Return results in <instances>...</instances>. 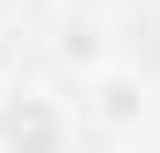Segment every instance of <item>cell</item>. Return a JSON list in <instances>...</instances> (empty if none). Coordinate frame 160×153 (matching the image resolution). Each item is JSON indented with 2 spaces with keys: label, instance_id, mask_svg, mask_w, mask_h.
I'll list each match as a JSON object with an SVG mask.
<instances>
[{
  "label": "cell",
  "instance_id": "1",
  "mask_svg": "<svg viewBox=\"0 0 160 153\" xmlns=\"http://www.w3.org/2000/svg\"><path fill=\"white\" fill-rule=\"evenodd\" d=\"M80 110L51 88H8L0 95V153H37V146H73Z\"/></svg>",
  "mask_w": 160,
  "mask_h": 153
},
{
  "label": "cell",
  "instance_id": "4",
  "mask_svg": "<svg viewBox=\"0 0 160 153\" xmlns=\"http://www.w3.org/2000/svg\"><path fill=\"white\" fill-rule=\"evenodd\" d=\"M0 22H8V0H0Z\"/></svg>",
  "mask_w": 160,
  "mask_h": 153
},
{
  "label": "cell",
  "instance_id": "3",
  "mask_svg": "<svg viewBox=\"0 0 160 153\" xmlns=\"http://www.w3.org/2000/svg\"><path fill=\"white\" fill-rule=\"evenodd\" d=\"M51 51H58V66L66 73H102V66H117V37H109V22L102 15H66L58 22V37H51Z\"/></svg>",
  "mask_w": 160,
  "mask_h": 153
},
{
  "label": "cell",
  "instance_id": "2",
  "mask_svg": "<svg viewBox=\"0 0 160 153\" xmlns=\"http://www.w3.org/2000/svg\"><path fill=\"white\" fill-rule=\"evenodd\" d=\"M80 117L102 124V131H131V124L146 117V80H138L124 59L102 66V73H88V80H80Z\"/></svg>",
  "mask_w": 160,
  "mask_h": 153
}]
</instances>
